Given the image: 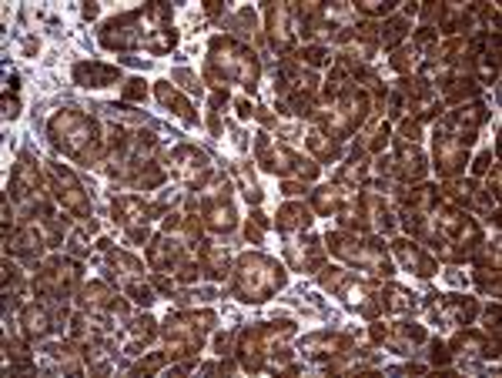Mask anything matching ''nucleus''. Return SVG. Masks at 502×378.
Returning <instances> with one entry per match:
<instances>
[{"instance_id": "nucleus-21", "label": "nucleus", "mask_w": 502, "mask_h": 378, "mask_svg": "<svg viewBox=\"0 0 502 378\" xmlns=\"http://www.w3.org/2000/svg\"><path fill=\"white\" fill-rule=\"evenodd\" d=\"M489 161H492V151H482V154H479V161H476V168H472V174L479 178V174L486 171V168H489Z\"/></svg>"}, {"instance_id": "nucleus-22", "label": "nucleus", "mask_w": 502, "mask_h": 378, "mask_svg": "<svg viewBox=\"0 0 502 378\" xmlns=\"http://www.w3.org/2000/svg\"><path fill=\"white\" fill-rule=\"evenodd\" d=\"M84 17H97V4H94V0L84 4Z\"/></svg>"}, {"instance_id": "nucleus-20", "label": "nucleus", "mask_w": 502, "mask_h": 378, "mask_svg": "<svg viewBox=\"0 0 502 378\" xmlns=\"http://www.w3.org/2000/svg\"><path fill=\"white\" fill-rule=\"evenodd\" d=\"M17 114H21V104H17V97H4V117H7V121H14Z\"/></svg>"}, {"instance_id": "nucleus-15", "label": "nucleus", "mask_w": 502, "mask_h": 378, "mask_svg": "<svg viewBox=\"0 0 502 378\" xmlns=\"http://www.w3.org/2000/svg\"><path fill=\"white\" fill-rule=\"evenodd\" d=\"M158 101H161L164 107H175V114L185 124H198V114H195V107H191V101H185L168 81H158Z\"/></svg>"}, {"instance_id": "nucleus-2", "label": "nucleus", "mask_w": 502, "mask_h": 378, "mask_svg": "<svg viewBox=\"0 0 502 378\" xmlns=\"http://www.w3.org/2000/svg\"><path fill=\"white\" fill-rule=\"evenodd\" d=\"M288 275L275 258L268 255H241L235 265V281L228 288V295L241 298L248 305H261L275 295L278 288H285Z\"/></svg>"}, {"instance_id": "nucleus-9", "label": "nucleus", "mask_w": 502, "mask_h": 378, "mask_svg": "<svg viewBox=\"0 0 502 378\" xmlns=\"http://www.w3.org/2000/svg\"><path fill=\"white\" fill-rule=\"evenodd\" d=\"M168 164H171V171L178 178H185L191 184H205V174H208V154L198 151L195 144H178L175 151L168 154Z\"/></svg>"}, {"instance_id": "nucleus-19", "label": "nucleus", "mask_w": 502, "mask_h": 378, "mask_svg": "<svg viewBox=\"0 0 502 378\" xmlns=\"http://www.w3.org/2000/svg\"><path fill=\"white\" fill-rule=\"evenodd\" d=\"M121 97H124V101H144V97H148V87H144V81H138V77H134V81H128L121 87Z\"/></svg>"}, {"instance_id": "nucleus-3", "label": "nucleus", "mask_w": 502, "mask_h": 378, "mask_svg": "<svg viewBox=\"0 0 502 378\" xmlns=\"http://www.w3.org/2000/svg\"><path fill=\"white\" fill-rule=\"evenodd\" d=\"M51 141L61 148L64 154H71V158H91V144H97V128H94V121L87 117V114L74 111V107H67V111H57L51 117Z\"/></svg>"}, {"instance_id": "nucleus-16", "label": "nucleus", "mask_w": 502, "mask_h": 378, "mask_svg": "<svg viewBox=\"0 0 502 378\" xmlns=\"http://www.w3.org/2000/svg\"><path fill=\"white\" fill-rule=\"evenodd\" d=\"M21 325L27 338H44L51 332V315H47V308L44 305H27L21 315Z\"/></svg>"}, {"instance_id": "nucleus-12", "label": "nucleus", "mask_w": 502, "mask_h": 378, "mask_svg": "<svg viewBox=\"0 0 502 378\" xmlns=\"http://www.w3.org/2000/svg\"><path fill=\"white\" fill-rule=\"evenodd\" d=\"M392 164H395L392 174L402 178V181H415V178L425 174V158H422L419 148H412L405 138H399V144H395V161Z\"/></svg>"}, {"instance_id": "nucleus-13", "label": "nucleus", "mask_w": 502, "mask_h": 378, "mask_svg": "<svg viewBox=\"0 0 502 378\" xmlns=\"http://www.w3.org/2000/svg\"><path fill=\"white\" fill-rule=\"evenodd\" d=\"M395 255L402 258V265L412 268L419 278H432L435 271H439L435 258H429L419 245H412V241H395Z\"/></svg>"}, {"instance_id": "nucleus-10", "label": "nucleus", "mask_w": 502, "mask_h": 378, "mask_svg": "<svg viewBox=\"0 0 502 378\" xmlns=\"http://www.w3.org/2000/svg\"><path fill=\"white\" fill-rule=\"evenodd\" d=\"M118 81H121V71L111 67V64H101V61L74 64V84H81V87H114Z\"/></svg>"}, {"instance_id": "nucleus-11", "label": "nucleus", "mask_w": 502, "mask_h": 378, "mask_svg": "<svg viewBox=\"0 0 502 378\" xmlns=\"http://www.w3.org/2000/svg\"><path fill=\"white\" fill-rule=\"evenodd\" d=\"M41 188V174H37V164H34L31 154H21V161L14 164L11 171V195L14 198H34Z\"/></svg>"}, {"instance_id": "nucleus-17", "label": "nucleus", "mask_w": 502, "mask_h": 378, "mask_svg": "<svg viewBox=\"0 0 502 378\" xmlns=\"http://www.w3.org/2000/svg\"><path fill=\"white\" fill-rule=\"evenodd\" d=\"M402 37H405V21H402V17H392V21L382 24V41H385V47H395Z\"/></svg>"}, {"instance_id": "nucleus-14", "label": "nucleus", "mask_w": 502, "mask_h": 378, "mask_svg": "<svg viewBox=\"0 0 502 378\" xmlns=\"http://www.w3.org/2000/svg\"><path fill=\"white\" fill-rule=\"evenodd\" d=\"M312 225V211L305 205H298V201H288L282 211H278V231L282 235H292V231H305Z\"/></svg>"}, {"instance_id": "nucleus-7", "label": "nucleus", "mask_w": 502, "mask_h": 378, "mask_svg": "<svg viewBox=\"0 0 502 378\" xmlns=\"http://www.w3.org/2000/svg\"><path fill=\"white\" fill-rule=\"evenodd\" d=\"M479 305L476 298H459V295H432L429 298V318L446 328H462L476 318Z\"/></svg>"}, {"instance_id": "nucleus-1", "label": "nucleus", "mask_w": 502, "mask_h": 378, "mask_svg": "<svg viewBox=\"0 0 502 378\" xmlns=\"http://www.w3.org/2000/svg\"><path fill=\"white\" fill-rule=\"evenodd\" d=\"M208 81L221 91L218 81H238L245 91L258 87V57L251 54V47L238 44L235 37H215L208 47Z\"/></svg>"}, {"instance_id": "nucleus-4", "label": "nucleus", "mask_w": 502, "mask_h": 378, "mask_svg": "<svg viewBox=\"0 0 502 378\" xmlns=\"http://www.w3.org/2000/svg\"><path fill=\"white\" fill-rule=\"evenodd\" d=\"M328 251L339 255L342 261H349V265L362 268V271H372V275H392V261L379 241H359V238L332 235V231H328Z\"/></svg>"}, {"instance_id": "nucleus-6", "label": "nucleus", "mask_w": 502, "mask_h": 378, "mask_svg": "<svg viewBox=\"0 0 502 378\" xmlns=\"http://www.w3.org/2000/svg\"><path fill=\"white\" fill-rule=\"evenodd\" d=\"M51 174H54V188H57V198H61L64 211H71V215H77L81 221H87V225L94 228V221H91V198H87V191H84L81 184H77V178H74L71 168H64V164L54 161L51 164Z\"/></svg>"}, {"instance_id": "nucleus-8", "label": "nucleus", "mask_w": 502, "mask_h": 378, "mask_svg": "<svg viewBox=\"0 0 502 378\" xmlns=\"http://www.w3.org/2000/svg\"><path fill=\"white\" fill-rule=\"evenodd\" d=\"M372 338L379 345L399 352V355H412V348L425 342V328L422 325H409V322H395V325H375L372 328Z\"/></svg>"}, {"instance_id": "nucleus-5", "label": "nucleus", "mask_w": 502, "mask_h": 378, "mask_svg": "<svg viewBox=\"0 0 502 378\" xmlns=\"http://www.w3.org/2000/svg\"><path fill=\"white\" fill-rule=\"evenodd\" d=\"M211 325H215V315H211V312H201V315H198V312H191V315L181 312V315H171L164 322V338L178 348L175 355H191V352L201 348Z\"/></svg>"}, {"instance_id": "nucleus-18", "label": "nucleus", "mask_w": 502, "mask_h": 378, "mask_svg": "<svg viewBox=\"0 0 502 378\" xmlns=\"http://www.w3.org/2000/svg\"><path fill=\"white\" fill-rule=\"evenodd\" d=\"M265 228H268V218L261 215V211H255V215L248 218V241H251V245H261V238H265Z\"/></svg>"}]
</instances>
